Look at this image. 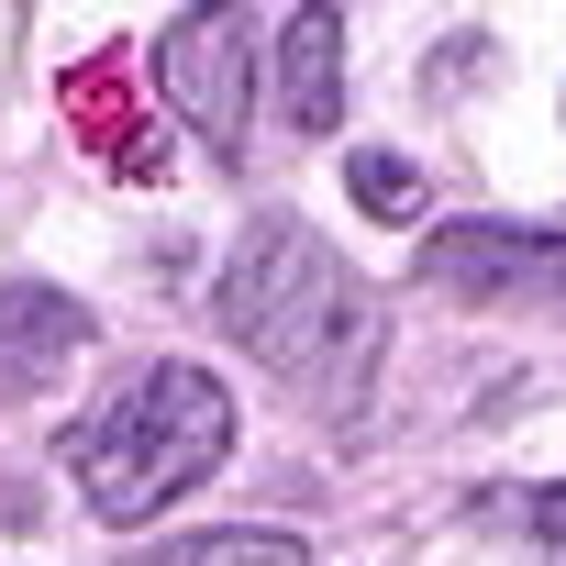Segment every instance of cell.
Returning a JSON list of instances; mask_svg holds the SVG:
<instances>
[{
  "label": "cell",
  "mask_w": 566,
  "mask_h": 566,
  "mask_svg": "<svg viewBox=\"0 0 566 566\" xmlns=\"http://www.w3.org/2000/svg\"><path fill=\"white\" fill-rule=\"evenodd\" d=\"M222 334L290 389V400H312L323 422H356L367 389H378V367H389L378 290H367L312 222H290V211L244 222V244L222 266Z\"/></svg>",
  "instance_id": "6da1fadb"
},
{
  "label": "cell",
  "mask_w": 566,
  "mask_h": 566,
  "mask_svg": "<svg viewBox=\"0 0 566 566\" xmlns=\"http://www.w3.org/2000/svg\"><path fill=\"white\" fill-rule=\"evenodd\" d=\"M233 455V400L211 367H134L78 433H67V467L90 489L101 522H156L167 500H189L211 467Z\"/></svg>",
  "instance_id": "7a4b0ae2"
},
{
  "label": "cell",
  "mask_w": 566,
  "mask_h": 566,
  "mask_svg": "<svg viewBox=\"0 0 566 566\" xmlns=\"http://www.w3.org/2000/svg\"><path fill=\"white\" fill-rule=\"evenodd\" d=\"M422 277L444 301L478 312H533L566 334V233H522V222H444L422 244Z\"/></svg>",
  "instance_id": "3957f363"
},
{
  "label": "cell",
  "mask_w": 566,
  "mask_h": 566,
  "mask_svg": "<svg viewBox=\"0 0 566 566\" xmlns=\"http://www.w3.org/2000/svg\"><path fill=\"white\" fill-rule=\"evenodd\" d=\"M244 56H255V12H189V23H167V45H156L167 112H178L222 167L244 156Z\"/></svg>",
  "instance_id": "277c9868"
},
{
  "label": "cell",
  "mask_w": 566,
  "mask_h": 566,
  "mask_svg": "<svg viewBox=\"0 0 566 566\" xmlns=\"http://www.w3.org/2000/svg\"><path fill=\"white\" fill-rule=\"evenodd\" d=\"M90 356V312L56 290V277H12L0 290V400H34Z\"/></svg>",
  "instance_id": "5b68a950"
},
{
  "label": "cell",
  "mask_w": 566,
  "mask_h": 566,
  "mask_svg": "<svg viewBox=\"0 0 566 566\" xmlns=\"http://www.w3.org/2000/svg\"><path fill=\"white\" fill-rule=\"evenodd\" d=\"M67 123H78V145H90V156H112L123 178H156V167H167V145H156V123H145V101H134V67H123V56L67 67Z\"/></svg>",
  "instance_id": "8992f818"
},
{
  "label": "cell",
  "mask_w": 566,
  "mask_h": 566,
  "mask_svg": "<svg viewBox=\"0 0 566 566\" xmlns=\"http://www.w3.org/2000/svg\"><path fill=\"white\" fill-rule=\"evenodd\" d=\"M266 56H277V112H290L301 134L345 123V12H290Z\"/></svg>",
  "instance_id": "52a82bcc"
},
{
  "label": "cell",
  "mask_w": 566,
  "mask_h": 566,
  "mask_svg": "<svg viewBox=\"0 0 566 566\" xmlns=\"http://www.w3.org/2000/svg\"><path fill=\"white\" fill-rule=\"evenodd\" d=\"M134 566H301V533H266V522H222V533H178V544H145Z\"/></svg>",
  "instance_id": "ba28073f"
},
{
  "label": "cell",
  "mask_w": 566,
  "mask_h": 566,
  "mask_svg": "<svg viewBox=\"0 0 566 566\" xmlns=\"http://www.w3.org/2000/svg\"><path fill=\"white\" fill-rule=\"evenodd\" d=\"M345 189H356V211H378V222H411V211H422V167H411V156H378V145L345 167Z\"/></svg>",
  "instance_id": "9c48e42d"
},
{
  "label": "cell",
  "mask_w": 566,
  "mask_h": 566,
  "mask_svg": "<svg viewBox=\"0 0 566 566\" xmlns=\"http://www.w3.org/2000/svg\"><path fill=\"white\" fill-rule=\"evenodd\" d=\"M489 522H533V533H544V555L566 566V489H500V500H489Z\"/></svg>",
  "instance_id": "30bf717a"
}]
</instances>
